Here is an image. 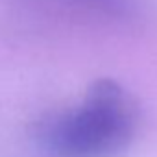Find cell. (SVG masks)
<instances>
[{
  "instance_id": "1",
  "label": "cell",
  "mask_w": 157,
  "mask_h": 157,
  "mask_svg": "<svg viewBox=\"0 0 157 157\" xmlns=\"http://www.w3.org/2000/svg\"><path fill=\"white\" fill-rule=\"evenodd\" d=\"M137 129V105L113 80H98L76 107L54 115L43 142L56 157H111L124 150Z\"/></svg>"
},
{
  "instance_id": "2",
  "label": "cell",
  "mask_w": 157,
  "mask_h": 157,
  "mask_svg": "<svg viewBox=\"0 0 157 157\" xmlns=\"http://www.w3.org/2000/svg\"><path fill=\"white\" fill-rule=\"evenodd\" d=\"M41 2L57 6L61 10H70L83 15L118 22H128L139 13L137 0H41Z\"/></svg>"
}]
</instances>
